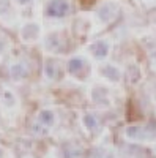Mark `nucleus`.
Masks as SVG:
<instances>
[{"label":"nucleus","mask_w":156,"mask_h":158,"mask_svg":"<svg viewBox=\"0 0 156 158\" xmlns=\"http://www.w3.org/2000/svg\"><path fill=\"white\" fill-rule=\"evenodd\" d=\"M142 133H144V128L142 127H128L126 128V136L131 139H142L144 138Z\"/></svg>","instance_id":"9"},{"label":"nucleus","mask_w":156,"mask_h":158,"mask_svg":"<svg viewBox=\"0 0 156 158\" xmlns=\"http://www.w3.org/2000/svg\"><path fill=\"white\" fill-rule=\"evenodd\" d=\"M88 158H102V152L99 149H93L92 152H90Z\"/></svg>","instance_id":"15"},{"label":"nucleus","mask_w":156,"mask_h":158,"mask_svg":"<svg viewBox=\"0 0 156 158\" xmlns=\"http://www.w3.org/2000/svg\"><path fill=\"white\" fill-rule=\"evenodd\" d=\"M44 71H46V76H47L49 79H54V77L57 76V71H58L57 62L52 60V59H49V60L46 62V65H44Z\"/></svg>","instance_id":"6"},{"label":"nucleus","mask_w":156,"mask_h":158,"mask_svg":"<svg viewBox=\"0 0 156 158\" xmlns=\"http://www.w3.org/2000/svg\"><path fill=\"white\" fill-rule=\"evenodd\" d=\"M109 52V44L106 41H98L96 44H93V54L96 59H104Z\"/></svg>","instance_id":"5"},{"label":"nucleus","mask_w":156,"mask_h":158,"mask_svg":"<svg viewBox=\"0 0 156 158\" xmlns=\"http://www.w3.org/2000/svg\"><path fill=\"white\" fill-rule=\"evenodd\" d=\"M70 10V3L66 0H52L46 8V15L50 18H63Z\"/></svg>","instance_id":"1"},{"label":"nucleus","mask_w":156,"mask_h":158,"mask_svg":"<svg viewBox=\"0 0 156 158\" xmlns=\"http://www.w3.org/2000/svg\"><path fill=\"white\" fill-rule=\"evenodd\" d=\"M38 33H40V27H38V24H35V22L25 24L24 27L21 29V36H22V40H25V41H32V40H35L38 36Z\"/></svg>","instance_id":"2"},{"label":"nucleus","mask_w":156,"mask_h":158,"mask_svg":"<svg viewBox=\"0 0 156 158\" xmlns=\"http://www.w3.org/2000/svg\"><path fill=\"white\" fill-rule=\"evenodd\" d=\"M0 156H2V150H0Z\"/></svg>","instance_id":"17"},{"label":"nucleus","mask_w":156,"mask_h":158,"mask_svg":"<svg viewBox=\"0 0 156 158\" xmlns=\"http://www.w3.org/2000/svg\"><path fill=\"white\" fill-rule=\"evenodd\" d=\"M3 100H5L6 104H13V103H14V98H13V94H11V92H5Z\"/></svg>","instance_id":"14"},{"label":"nucleus","mask_w":156,"mask_h":158,"mask_svg":"<svg viewBox=\"0 0 156 158\" xmlns=\"http://www.w3.org/2000/svg\"><path fill=\"white\" fill-rule=\"evenodd\" d=\"M10 73H11V77L14 79V81H21V79H24L27 76V68H25L24 63H14L11 67Z\"/></svg>","instance_id":"4"},{"label":"nucleus","mask_w":156,"mask_h":158,"mask_svg":"<svg viewBox=\"0 0 156 158\" xmlns=\"http://www.w3.org/2000/svg\"><path fill=\"white\" fill-rule=\"evenodd\" d=\"M117 15V6L114 3H106L102 5L99 10H98V16L102 22H109L114 19V16Z\"/></svg>","instance_id":"3"},{"label":"nucleus","mask_w":156,"mask_h":158,"mask_svg":"<svg viewBox=\"0 0 156 158\" xmlns=\"http://www.w3.org/2000/svg\"><path fill=\"white\" fill-rule=\"evenodd\" d=\"M102 74L106 77H109V79H112V81H118V79H120V71L117 70L115 67H112V65L104 67L102 68Z\"/></svg>","instance_id":"8"},{"label":"nucleus","mask_w":156,"mask_h":158,"mask_svg":"<svg viewBox=\"0 0 156 158\" xmlns=\"http://www.w3.org/2000/svg\"><path fill=\"white\" fill-rule=\"evenodd\" d=\"M84 125H85V127H87L88 130H93V128H96L98 122H96V118H95L93 115L87 114V115L84 117Z\"/></svg>","instance_id":"11"},{"label":"nucleus","mask_w":156,"mask_h":158,"mask_svg":"<svg viewBox=\"0 0 156 158\" xmlns=\"http://www.w3.org/2000/svg\"><path fill=\"white\" fill-rule=\"evenodd\" d=\"M10 10V2L8 0H0V15H5Z\"/></svg>","instance_id":"13"},{"label":"nucleus","mask_w":156,"mask_h":158,"mask_svg":"<svg viewBox=\"0 0 156 158\" xmlns=\"http://www.w3.org/2000/svg\"><path fill=\"white\" fill-rule=\"evenodd\" d=\"M27 2H29V0H18V3H21V5H25Z\"/></svg>","instance_id":"16"},{"label":"nucleus","mask_w":156,"mask_h":158,"mask_svg":"<svg viewBox=\"0 0 156 158\" xmlns=\"http://www.w3.org/2000/svg\"><path fill=\"white\" fill-rule=\"evenodd\" d=\"M58 44V40H57V35H50L49 38H47V48H50V49H54L55 46Z\"/></svg>","instance_id":"12"},{"label":"nucleus","mask_w":156,"mask_h":158,"mask_svg":"<svg viewBox=\"0 0 156 158\" xmlns=\"http://www.w3.org/2000/svg\"><path fill=\"white\" fill-rule=\"evenodd\" d=\"M82 67H84V60H82L81 57H74V59H71L70 63H68V70H70L71 73L79 71Z\"/></svg>","instance_id":"10"},{"label":"nucleus","mask_w":156,"mask_h":158,"mask_svg":"<svg viewBox=\"0 0 156 158\" xmlns=\"http://www.w3.org/2000/svg\"><path fill=\"white\" fill-rule=\"evenodd\" d=\"M38 122L41 125H46V127H50L54 123V112L52 111H41L40 115H38Z\"/></svg>","instance_id":"7"}]
</instances>
